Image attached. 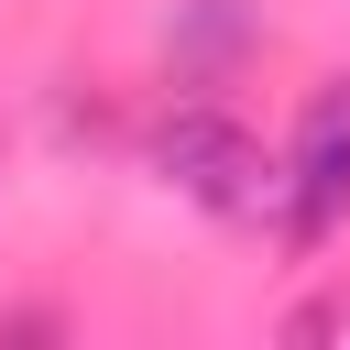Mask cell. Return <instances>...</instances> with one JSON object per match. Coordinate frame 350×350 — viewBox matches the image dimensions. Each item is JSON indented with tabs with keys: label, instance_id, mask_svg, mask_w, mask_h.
I'll return each instance as SVG.
<instances>
[{
	"label": "cell",
	"instance_id": "obj_1",
	"mask_svg": "<svg viewBox=\"0 0 350 350\" xmlns=\"http://www.w3.org/2000/svg\"><path fill=\"white\" fill-rule=\"evenodd\" d=\"M153 164H164V186L197 197L208 219H230V230H284V164H273L230 109H175V120L153 131Z\"/></svg>",
	"mask_w": 350,
	"mask_h": 350
},
{
	"label": "cell",
	"instance_id": "obj_2",
	"mask_svg": "<svg viewBox=\"0 0 350 350\" xmlns=\"http://www.w3.org/2000/svg\"><path fill=\"white\" fill-rule=\"evenodd\" d=\"M350 219V77H328L295 109V153H284V241H328Z\"/></svg>",
	"mask_w": 350,
	"mask_h": 350
}]
</instances>
